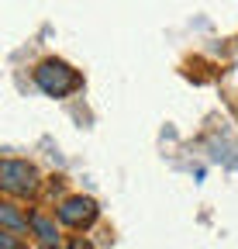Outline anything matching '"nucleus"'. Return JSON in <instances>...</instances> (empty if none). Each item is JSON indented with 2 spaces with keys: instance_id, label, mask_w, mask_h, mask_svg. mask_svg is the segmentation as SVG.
Listing matches in <instances>:
<instances>
[{
  "instance_id": "5",
  "label": "nucleus",
  "mask_w": 238,
  "mask_h": 249,
  "mask_svg": "<svg viewBox=\"0 0 238 249\" xmlns=\"http://www.w3.org/2000/svg\"><path fill=\"white\" fill-rule=\"evenodd\" d=\"M0 222H4L7 229H28V225H32L28 218H21V211L14 204H0Z\"/></svg>"
},
{
  "instance_id": "6",
  "label": "nucleus",
  "mask_w": 238,
  "mask_h": 249,
  "mask_svg": "<svg viewBox=\"0 0 238 249\" xmlns=\"http://www.w3.org/2000/svg\"><path fill=\"white\" fill-rule=\"evenodd\" d=\"M0 249H24V246L14 242V232H4V235H0Z\"/></svg>"
},
{
  "instance_id": "4",
  "label": "nucleus",
  "mask_w": 238,
  "mask_h": 249,
  "mask_svg": "<svg viewBox=\"0 0 238 249\" xmlns=\"http://www.w3.org/2000/svg\"><path fill=\"white\" fill-rule=\"evenodd\" d=\"M32 229H35V235H38V242H42L45 249H59V232H55V225L48 222V218L32 214Z\"/></svg>"
},
{
  "instance_id": "3",
  "label": "nucleus",
  "mask_w": 238,
  "mask_h": 249,
  "mask_svg": "<svg viewBox=\"0 0 238 249\" xmlns=\"http://www.w3.org/2000/svg\"><path fill=\"white\" fill-rule=\"evenodd\" d=\"M59 218H63L66 225H73V229H83V225H90L97 218V204L90 197H69V201H63V208H59Z\"/></svg>"
},
{
  "instance_id": "7",
  "label": "nucleus",
  "mask_w": 238,
  "mask_h": 249,
  "mask_svg": "<svg viewBox=\"0 0 238 249\" xmlns=\"http://www.w3.org/2000/svg\"><path fill=\"white\" fill-rule=\"evenodd\" d=\"M69 249H90V242H83V239H73V246Z\"/></svg>"
},
{
  "instance_id": "1",
  "label": "nucleus",
  "mask_w": 238,
  "mask_h": 249,
  "mask_svg": "<svg viewBox=\"0 0 238 249\" xmlns=\"http://www.w3.org/2000/svg\"><path fill=\"white\" fill-rule=\"evenodd\" d=\"M35 83L48 93V97H66V93H73L79 87V73L69 70L63 59H45L35 70Z\"/></svg>"
},
{
  "instance_id": "2",
  "label": "nucleus",
  "mask_w": 238,
  "mask_h": 249,
  "mask_svg": "<svg viewBox=\"0 0 238 249\" xmlns=\"http://www.w3.org/2000/svg\"><path fill=\"white\" fill-rule=\"evenodd\" d=\"M35 183H38L35 166H28L21 160H4L0 163V187H4L7 194H32Z\"/></svg>"
}]
</instances>
